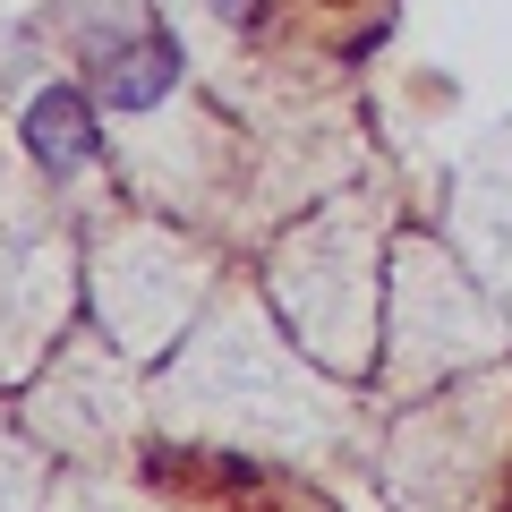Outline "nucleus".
<instances>
[{"instance_id":"1","label":"nucleus","mask_w":512,"mask_h":512,"mask_svg":"<svg viewBox=\"0 0 512 512\" xmlns=\"http://www.w3.org/2000/svg\"><path fill=\"white\" fill-rule=\"evenodd\" d=\"M18 137H26V154H35L52 180H69V171H86L94 154H103V128H94V103L77 86H43L35 103H26V120H18Z\"/></svg>"},{"instance_id":"2","label":"nucleus","mask_w":512,"mask_h":512,"mask_svg":"<svg viewBox=\"0 0 512 512\" xmlns=\"http://www.w3.org/2000/svg\"><path fill=\"white\" fill-rule=\"evenodd\" d=\"M171 86H180V35H163V26L103 60V103L111 111H154Z\"/></svg>"},{"instance_id":"3","label":"nucleus","mask_w":512,"mask_h":512,"mask_svg":"<svg viewBox=\"0 0 512 512\" xmlns=\"http://www.w3.org/2000/svg\"><path fill=\"white\" fill-rule=\"evenodd\" d=\"M214 9H222L231 26H256V18H265V0H214Z\"/></svg>"}]
</instances>
